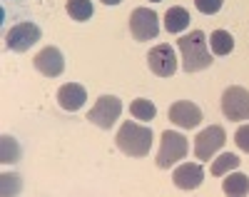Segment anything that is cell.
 Here are the masks:
<instances>
[{
	"label": "cell",
	"instance_id": "obj_18",
	"mask_svg": "<svg viewBox=\"0 0 249 197\" xmlns=\"http://www.w3.org/2000/svg\"><path fill=\"white\" fill-rule=\"evenodd\" d=\"M130 113H132V118H135V120H144V122H150V120H155V115H157V107H155V102L140 98V100H135V102L130 105Z\"/></svg>",
	"mask_w": 249,
	"mask_h": 197
},
{
	"label": "cell",
	"instance_id": "obj_7",
	"mask_svg": "<svg viewBox=\"0 0 249 197\" xmlns=\"http://www.w3.org/2000/svg\"><path fill=\"white\" fill-rule=\"evenodd\" d=\"M40 38H43V30H40L35 23H18L5 33V45L13 53H25Z\"/></svg>",
	"mask_w": 249,
	"mask_h": 197
},
{
	"label": "cell",
	"instance_id": "obj_10",
	"mask_svg": "<svg viewBox=\"0 0 249 197\" xmlns=\"http://www.w3.org/2000/svg\"><path fill=\"white\" fill-rule=\"evenodd\" d=\"M33 65H35V70L40 75L57 78V75H62V70H65V58H62V53L55 45H48V48H43V50L35 55Z\"/></svg>",
	"mask_w": 249,
	"mask_h": 197
},
{
	"label": "cell",
	"instance_id": "obj_23",
	"mask_svg": "<svg viewBox=\"0 0 249 197\" xmlns=\"http://www.w3.org/2000/svg\"><path fill=\"white\" fill-rule=\"evenodd\" d=\"M102 3H105V5H120L122 0H102Z\"/></svg>",
	"mask_w": 249,
	"mask_h": 197
},
{
	"label": "cell",
	"instance_id": "obj_15",
	"mask_svg": "<svg viewBox=\"0 0 249 197\" xmlns=\"http://www.w3.org/2000/svg\"><path fill=\"white\" fill-rule=\"evenodd\" d=\"M222 190H224V195H232V197L249 195V177H247V175H242V172L227 175V180L222 182Z\"/></svg>",
	"mask_w": 249,
	"mask_h": 197
},
{
	"label": "cell",
	"instance_id": "obj_20",
	"mask_svg": "<svg viewBox=\"0 0 249 197\" xmlns=\"http://www.w3.org/2000/svg\"><path fill=\"white\" fill-rule=\"evenodd\" d=\"M222 5H224V0H195V8H197L199 13H204V15H214V13H219Z\"/></svg>",
	"mask_w": 249,
	"mask_h": 197
},
{
	"label": "cell",
	"instance_id": "obj_5",
	"mask_svg": "<svg viewBox=\"0 0 249 197\" xmlns=\"http://www.w3.org/2000/svg\"><path fill=\"white\" fill-rule=\"evenodd\" d=\"M130 33L137 42H144V40H155L157 33H160V18L155 10L150 8H135L132 15H130Z\"/></svg>",
	"mask_w": 249,
	"mask_h": 197
},
{
	"label": "cell",
	"instance_id": "obj_8",
	"mask_svg": "<svg viewBox=\"0 0 249 197\" xmlns=\"http://www.w3.org/2000/svg\"><path fill=\"white\" fill-rule=\"evenodd\" d=\"M227 142V133L222 125H210L207 130H202V133L195 138V155L197 160H212L214 152L219 147H224Z\"/></svg>",
	"mask_w": 249,
	"mask_h": 197
},
{
	"label": "cell",
	"instance_id": "obj_12",
	"mask_svg": "<svg viewBox=\"0 0 249 197\" xmlns=\"http://www.w3.org/2000/svg\"><path fill=\"white\" fill-rule=\"evenodd\" d=\"M204 180V170L199 162H184L172 172V182L179 190H197Z\"/></svg>",
	"mask_w": 249,
	"mask_h": 197
},
{
	"label": "cell",
	"instance_id": "obj_9",
	"mask_svg": "<svg viewBox=\"0 0 249 197\" xmlns=\"http://www.w3.org/2000/svg\"><path fill=\"white\" fill-rule=\"evenodd\" d=\"M147 65L150 70L157 75V78H170L177 73V58H175V50L170 45H155L147 55Z\"/></svg>",
	"mask_w": 249,
	"mask_h": 197
},
{
	"label": "cell",
	"instance_id": "obj_11",
	"mask_svg": "<svg viewBox=\"0 0 249 197\" xmlns=\"http://www.w3.org/2000/svg\"><path fill=\"white\" fill-rule=\"evenodd\" d=\"M170 120L177 125V127H184V130H192V127H197L199 122H202V110L195 105V102H190V100H179V102H175L172 107H170Z\"/></svg>",
	"mask_w": 249,
	"mask_h": 197
},
{
	"label": "cell",
	"instance_id": "obj_16",
	"mask_svg": "<svg viewBox=\"0 0 249 197\" xmlns=\"http://www.w3.org/2000/svg\"><path fill=\"white\" fill-rule=\"evenodd\" d=\"M210 45H212L214 55H230L234 50V38L227 30H214L210 35Z\"/></svg>",
	"mask_w": 249,
	"mask_h": 197
},
{
	"label": "cell",
	"instance_id": "obj_17",
	"mask_svg": "<svg viewBox=\"0 0 249 197\" xmlns=\"http://www.w3.org/2000/svg\"><path fill=\"white\" fill-rule=\"evenodd\" d=\"M95 13L92 8V0H68V15L72 20H77V23H85V20H90Z\"/></svg>",
	"mask_w": 249,
	"mask_h": 197
},
{
	"label": "cell",
	"instance_id": "obj_3",
	"mask_svg": "<svg viewBox=\"0 0 249 197\" xmlns=\"http://www.w3.org/2000/svg\"><path fill=\"white\" fill-rule=\"evenodd\" d=\"M187 155V138L182 133H172V130H164L162 133V145H160V152H157V160L155 165L160 170H170L175 162L184 160Z\"/></svg>",
	"mask_w": 249,
	"mask_h": 197
},
{
	"label": "cell",
	"instance_id": "obj_14",
	"mask_svg": "<svg viewBox=\"0 0 249 197\" xmlns=\"http://www.w3.org/2000/svg\"><path fill=\"white\" fill-rule=\"evenodd\" d=\"M190 20H192L190 13L179 5H175L164 13V28H167V33H182V30L190 28Z\"/></svg>",
	"mask_w": 249,
	"mask_h": 197
},
{
	"label": "cell",
	"instance_id": "obj_6",
	"mask_svg": "<svg viewBox=\"0 0 249 197\" xmlns=\"http://www.w3.org/2000/svg\"><path fill=\"white\" fill-rule=\"evenodd\" d=\"M120 113H122V100L115 98V95H102V98H97V102L90 110L88 120L92 125H97L100 130H110L117 122Z\"/></svg>",
	"mask_w": 249,
	"mask_h": 197
},
{
	"label": "cell",
	"instance_id": "obj_1",
	"mask_svg": "<svg viewBox=\"0 0 249 197\" xmlns=\"http://www.w3.org/2000/svg\"><path fill=\"white\" fill-rule=\"evenodd\" d=\"M115 142H117L120 152H124L127 158H147L152 150V130L147 125L127 120L117 130Z\"/></svg>",
	"mask_w": 249,
	"mask_h": 197
},
{
	"label": "cell",
	"instance_id": "obj_4",
	"mask_svg": "<svg viewBox=\"0 0 249 197\" xmlns=\"http://www.w3.org/2000/svg\"><path fill=\"white\" fill-rule=\"evenodd\" d=\"M222 113L227 120H249V90L239 85L227 87L222 95Z\"/></svg>",
	"mask_w": 249,
	"mask_h": 197
},
{
	"label": "cell",
	"instance_id": "obj_22",
	"mask_svg": "<svg viewBox=\"0 0 249 197\" xmlns=\"http://www.w3.org/2000/svg\"><path fill=\"white\" fill-rule=\"evenodd\" d=\"M234 142H237V147L242 152H247V155H249V125H242L237 130V133H234Z\"/></svg>",
	"mask_w": 249,
	"mask_h": 197
},
{
	"label": "cell",
	"instance_id": "obj_21",
	"mask_svg": "<svg viewBox=\"0 0 249 197\" xmlns=\"http://www.w3.org/2000/svg\"><path fill=\"white\" fill-rule=\"evenodd\" d=\"M18 160V147L13 138H3V162H15Z\"/></svg>",
	"mask_w": 249,
	"mask_h": 197
},
{
	"label": "cell",
	"instance_id": "obj_19",
	"mask_svg": "<svg viewBox=\"0 0 249 197\" xmlns=\"http://www.w3.org/2000/svg\"><path fill=\"white\" fill-rule=\"evenodd\" d=\"M239 158L232 155V152H224V155H219L217 160H212V175L214 177H222V175H227L230 170H237L239 167Z\"/></svg>",
	"mask_w": 249,
	"mask_h": 197
},
{
	"label": "cell",
	"instance_id": "obj_13",
	"mask_svg": "<svg viewBox=\"0 0 249 197\" xmlns=\"http://www.w3.org/2000/svg\"><path fill=\"white\" fill-rule=\"evenodd\" d=\"M88 100V93H85V87L77 85V82H65L57 90V102L62 110H68V113H77L82 105H85Z\"/></svg>",
	"mask_w": 249,
	"mask_h": 197
},
{
	"label": "cell",
	"instance_id": "obj_2",
	"mask_svg": "<svg viewBox=\"0 0 249 197\" xmlns=\"http://www.w3.org/2000/svg\"><path fill=\"white\" fill-rule=\"evenodd\" d=\"M177 48L182 53L184 73H199L212 65V55L207 50V38L202 30H192L190 35H182L177 40Z\"/></svg>",
	"mask_w": 249,
	"mask_h": 197
},
{
	"label": "cell",
	"instance_id": "obj_24",
	"mask_svg": "<svg viewBox=\"0 0 249 197\" xmlns=\"http://www.w3.org/2000/svg\"><path fill=\"white\" fill-rule=\"evenodd\" d=\"M152 3H162V0H152Z\"/></svg>",
	"mask_w": 249,
	"mask_h": 197
}]
</instances>
